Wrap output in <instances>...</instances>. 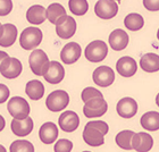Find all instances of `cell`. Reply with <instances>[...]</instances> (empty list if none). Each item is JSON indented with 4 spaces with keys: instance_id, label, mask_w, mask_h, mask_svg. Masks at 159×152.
<instances>
[{
    "instance_id": "obj_1",
    "label": "cell",
    "mask_w": 159,
    "mask_h": 152,
    "mask_svg": "<svg viewBox=\"0 0 159 152\" xmlns=\"http://www.w3.org/2000/svg\"><path fill=\"white\" fill-rule=\"evenodd\" d=\"M109 131L107 123L102 120L86 123L83 131V140L90 146H100L105 143V135Z\"/></svg>"
},
{
    "instance_id": "obj_2",
    "label": "cell",
    "mask_w": 159,
    "mask_h": 152,
    "mask_svg": "<svg viewBox=\"0 0 159 152\" xmlns=\"http://www.w3.org/2000/svg\"><path fill=\"white\" fill-rule=\"evenodd\" d=\"M107 53H108V47L106 42H103L101 40H94L92 42H90L84 51L86 60H89L91 63L102 61L107 57Z\"/></svg>"
},
{
    "instance_id": "obj_3",
    "label": "cell",
    "mask_w": 159,
    "mask_h": 152,
    "mask_svg": "<svg viewBox=\"0 0 159 152\" xmlns=\"http://www.w3.org/2000/svg\"><path fill=\"white\" fill-rule=\"evenodd\" d=\"M7 109L14 119H25L30 115V105L22 96H14L8 101Z\"/></svg>"
},
{
    "instance_id": "obj_4",
    "label": "cell",
    "mask_w": 159,
    "mask_h": 152,
    "mask_svg": "<svg viewBox=\"0 0 159 152\" xmlns=\"http://www.w3.org/2000/svg\"><path fill=\"white\" fill-rule=\"evenodd\" d=\"M43 34L38 27H26L20 33V43L24 50H32L39 46L42 41Z\"/></svg>"
},
{
    "instance_id": "obj_5",
    "label": "cell",
    "mask_w": 159,
    "mask_h": 152,
    "mask_svg": "<svg viewBox=\"0 0 159 152\" xmlns=\"http://www.w3.org/2000/svg\"><path fill=\"white\" fill-rule=\"evenodd\" d=\"M70 103V96L66 91L64 90H56L51 92L48 96L46 100L47 108L52 111V113H58L65 109Z\"/></svg>"
},
{
    "instance_id": "obj_6",
    "label": "cell",
    "mask_w": 159,
    "mask_h": 152,
    "mask_svg": "<svg viewBox=\"0 0 159 152\" xmlns=\"http://www.w3.org/2000/svg\"><path fill=\"white\" fill-rule=\"evenodd\" d=\"M49 59L47 53L41 49H37L32 51L29 58V64L32 72L37 76H43L47 68L49 66Z\"/></svg>"
},
{
    "instance_id": "obj_7",
    "label": "cell",
    "mask_w": 159,
    "mask_h": 152,
    "mask_svg": "<svg viewBox=\"0 0 159 152\" xmlns=\"http://www.w3.org/2000/svg\"><path fill=\"white\" fill-rule=\"evenodd\" d=\"M108 105L103 98H94L89 101H86L83 107V114L88 118L93 117H100L107 113Z\"/></svg>"
},
{
    "instance_id": "obj_8",
    "label": "cell",
    "mask_w": 159,
    "mask_h": 152,
    "mask_svg": "<svg viewBox=\"0 0 159 152\" xmlns=\"http://www.w3.org/2000/svg\"><path fill=\"white\" fill-rule=\"evenodd\" d=\"M23 70L22 63L17 58L8 57L6 59L2 60V63L0 64V74L8 79L16 78L20 75Z\"/></svg>"
},
{
    "instance_id": "obj_9",
    "label": "cell",
    "mask_w": 159,
    "mask_h": 152,
    "mask_svg": "<svg viewBox=\"0 0 159 152\" xmlns=\"http://www.w3.org/2000/svg\"><path fill=\"white\" fill-rule=\"evenodd\" d=\"M56 33L61 39H70L76 32V22L72 16H63L56 22Z\"/></svg>"
},
{
    "instance_id": "obj_10",
    "label": "cell",
    "mask_w": 159,
    "mask_h": 152,
    "mask_svg": "<svg viewBox=\"0 0 159 152\" xmlns=\"http://www.w3.org/2000/svg\"><path fill=\"white\" fill-rule=\"evenodd\" d=\"M118 3L114 0H99L94 6V13L99 18L110 20L117 15Z\"/></svg>"
},
{
    "instance_id": "obj_11",
    "label": "cell",
    "mask_w": 159,
    "mask_h": 152,
    "mask_svg": "<svg viewBox=\"0 0 159 152\" xmlns=\"http://www.w3.org/2000/svg\"><path fill=\"white\" fill-rule=\"evenodd\" d=\"M92 79L98 86L108 87L115 81V73L110 67L100 66L94 69L92 74Z\"/></svg>"
},
{
    "instance_id": "obj_12",
    "label": "cell",
    "mask_w": 159,
    "mask_h": 152,
    "mask_svg": "<svg viewBox=\"0 0 159 152\" xmlns=\"http://www.w3.org/2000/svg\"><path fill=\"white\" fill-rule=\"evenodd\" d=\"M58 124L61 131L66 133H72L76 131L80 126V118L79 115L74 111H65L59 116Z\"/></svg>"
},
{
    "instance_id": "obj_13",
    "label": "cell",
    "mask_w": 159,
    "mask_h": 152,
    "mask_svg": "<svg viewBox=\"0 0 159 152\" xmlns=\"http://www.w3.org/2000/svg\"><path fill=\"white\" fill-rule=\"evenodd\" d=\"M153 139L148 133H134L132 137V150L138 152H148L152 149Z\"/></svg>"
},
{
    "instance_id": "obj_14",
    "label": "cell",
    "mask_w": 159,
    "mask_h": 152,
    "mask_svg": "<svg viewBox=\"0 0 159 152\" xmlns=\"http://www.w3.org/2000/svg\"><path fill=\"white\" fill-rule=\"evenodd\" d=\"M116 110L117 114L123 118H132L138 113V103L132 98L125 96L118 101Z\"/></svg>"
},
{
    "instance_id": "obj_15",
    "label": "cell",
    "mask_w": 159,
    "mask_h": 152,
    "mask_svg": "<svg viewBox=\"0 0 159 152\" xmlns=\"http://www.w3.org/2000/svg\"><path fill=\"white\" fill-rule=\"evenodd\" d=\"M81 46L77 42H70L61 49L60 59L64 64L70 65L80 59L81 57Z\"/></svg>"
},
{
    "instance_id": "obj_16",
    "label": "cell",
    "mask_w": 159,
    "mask_h": 152,
    "mask_svg": "<svg viewBox=\"0 0 159 152\" xmlns=\"http://www.w3.org/2000/svg\"><path fill=\"white\" fill-rule=\"evenodd\" d=\"M64 76H65V69L61 66V64L58 61H50L43 77L50 84H58L63 81Z\"/></svg>"
},
{
    "instance_id": "obj_17",
    "label": "cell",
    "mask_w": 159,
    "mask_h": 152,
    "mask_svg": "<svg viewBox=\"0 0 159 152\" xmlns=\"http://www.w3.org/2000/svg\"><path fill=\"white\" fill-rule=\"evenodd\" d=\"M17 39V27L14 24H3L0 26V46L10 47Z\"/></svg>"
},
{
    "instance_id": "obj_18",
    "label": "cell",
    "mask_w": 159,
    "mask_h": 152,
    "mask_svg": "<svg viewBox=\"0 0 159 152\" xmlns=\"http://www.w3.org/2000/svg\"><path fill=\"white\" fill-rule=\"evenodd\" d=\"M116 69L119 75L123 77H131L136 73L138 66L132 57L125 56L118 59L116 64Z\"/></svg>"
},
{
    "instance_id": "obj_19",
    "label": "cell",
    "mask_w": 159,
    "mask_h": 152,
    "mask_svg": "<svg viewBox=\"0 0 159 152\" xmlns=\"http://www.w3.org/2000/svg\"><path fill=\"white\" fill-rule=\"evenodd\" d=\"M39 137L44 144H51L58 137V127L51 122L44 123L39 129Z\"/></svg>"
},
{
    "instance_id": "obj_20",
    "label": "cell",
    "mask_w": 159,
    "mask_h": 152,
    "mask_svg": "<svg viewBox=\"0 0 159 152\" xmlns=\"http://www.w3.org/2000/svg\"><path fill=\"white\" fill-rule=\"evenodd\" d=\"M33 120L31 117H27L25 119H20V120H17V119H13L11 120V124H10V127H11V131L15 135L17 136H27L32 131H33Z\"/></svg>"
},
{
    "instance_id": "obj_21",
    "label": "cell",
    "mask_w": 159,
    "mask_h": 152,
    "mask_svg": "<svg viewBox=\"0 0 159 152\" xmlns=\"http://www.w3.org/2000/svg\"><path fill=\"white\" fill-rule=\"evenodd\" d=\"M129 34L125 31L117 29L114 30L109 35V44L115 51H120V50L125 49L127 44H129Z\"/></svg>"
},
{
    "instance_id": "obj_22",
    "label": "cell",
    "mask_w": 159,
    "mask_h": 152,
    "mask_svg": "<svg viewBox=\"0 0 159 152\" xmlns=\"http://www.w3.org/2000/svg\"><path fill=\"white\" fill-rule=\"evenodd\" d=\"M140 66L147 73H155L159 70V56L157 53H146L140 59Z\"/></svg>"
},
{
    "instance_id": "obj_23",
    "label": "cell",
    "mask_w": 159,
    "mask_h": 152,
    "mask_svg": "<svg viewBox=\"0 0 159 152\" xmlns=\"http://www.w3.org/2000/svg\"><path fill=\"white\" fill-rule=\"evenodd\" d=\"M26 20L31 24H35V25L42 24L47 20L46 8L40 5H34L30 7L26 11Z\"/></svg>"
},
{
    "instance_id": "obj_24",
    "label": "cell",
    "mask_w": 159,
    "mask_h": 152,
    "mask_svg": "<svg viewBox=\"0 0 159 152\" xmlns=\"http://www.w3.org/2000/svg\"><path fill=\"white\" fill-rule=\"evenodd\" d=\"M140 124L143 128L150 132H156L159 129V113L148 111L141 117Z\"/></svg>"
},
{
    "instance_id": "obj_25",
    "label": "cell",
    "mask_w": 159,
    "mask_h": 152,
    "mask_svg": "<svg viewBox=\"0 0 159 152\" xmlns=\"http://www.w3.org/2000/svg\"><path fill=\"white\" fill-rule=\"evenodd\" d=\"M25 93L30 99L40 100L44 94V86L38 79H32L30 82H27L25 86Z\"/></svg>"
},
{
    "instance_id": "obj_26",
    "label": "cell",
    "mask_w": 159,
    "mask_h": 152,
    "mask_svg": "<svg viewBox=\"0 0 159 152\" xmlns=\"http://www.w3.org/2000/svg\"><path fill=\"white\" fill-rule=\"evenodd\" d=\"M65 15H66V10H65L63 5H60L58 2L51 3L46 9V16L51 24H56L57 20Z\"/></svg>"
},
{
    "instance_id": "obj_27",
    "label": "cell",
    "mask_w": 159,
    "mask_h": 152,
    "mask_svg": "<svg viewBox=\"0 0 159 152\" xmlns=\"http://www.w3.org/2000/svg\"><path fill=\"white\" fill-rule=\"evenodd\" d=\"M124 25L129 31H139L144 25V20H143V17L140 14L132 13V14H129L124 18Z\"/></svg>"
},
{
    "instance_id": "obj_28",
    "label": "cell",
    "mask_w": 159,
    "mask_h": 152,
    "mask_svg": "<svg viewBox=\"0 0 159 152\" xmlns=\"http://www.w3.org/2000/svg\"><path fill=\"white\" fill-rule=\"evenodd\" d=\"M133 134H134V132L129 131V129L119 132L116 135V139H115L117 145H118L119 148L124 149V150H132Z\"/></svg>"
},
{
    "instance_id": "obj_29",
    "label": "cell",
    "mask_w": 159,
    "mask_h": 152,
    "mask_svg": "<svg viewBox=\"0 0 159 152\" xmlns=\"http://www.w3.org/2000/svg\"><path fill=\"white\" fill-rule=\"evenodd\" d=\"M70 10L72 14L77 15V16H82L88 11L89 9V2L86 0H70Z\"/></svg>"
},
{
    "instance_id": "obj_30",
    "label": "cell",
    "mask_w": 159,
    "mask_h": 152,
    "mask_svg": "<svg viewBox=\"0 0 159 152\" xmlns=\"http://www.w3.org/2000/svg\"><path fill=\"white\" fill-rule=\"evenodd\" d=\"M10 152H34V146L30 141L16 140L10 144Z\"/></svg>"
},
{
    "instance_id": "obj_31",
    "label": "cell",
    "mask_w": 159,
    "mask_h": 152,
    "mask_svg": "<svg viewBox=\"0 0 159 152\" xmlns=\"http://www.w3.org/2000/svg\"><path fill=\"white\" fill-rule=\"evenodd\" d=\"M81 98H82L83 102L85 103L86 101H89V100H91V99H94V98H103V96L99 90L94 89V87H86V89H84L82 91Z\"/></svg>"
},
{
    "instance_id": "obj_32",
    "label": "cell",
    "mask_w": 159,
    "mask_h": 152,
    "mask_svg": "<svg viewBox=\"0 0 159 152\" xmlns=\"http://www.w3.org/2000/svg\"><path fill=\"white\" fill-rule=\"evenodd\" d=\"M53 149H55V152H70L73 149V143L70 140L61 139L57 141Z\"/></svg>"
},
{
    "instance_id": "obj_33",
    "label": "cell",
    "mask_w": 159,
    "mask_h": 152,
    "mask_svg": "<svg viewBox=\"0 0 159 152\" xmlns=\"http://www.w3.org/2000/svg\"><path fill=\"white\" fill-rule=\"evenodd\" d=\"M13 9V2L10 0H0V16H7Z\"/></svg>"
},
{
    "instance_id": "obj_34",
    "label": "cell",
    "mask_w": 159,
    "mask_h": 152,
    "mask_svg": "<svg viewBox=\"0 0 159 152\" xmlns=\"http://www.w3.org/2000/svg\"><path fill=\"white\" fill-rule=\"evenodd\" d=\"M9 89L5 84L0 83V103H3L5 101H7V99L9 98Z\"/></svg>"
},
{
    "instance_id": "obj_35",
    "label": "cell",
    "mask_w": 159,
    "mask_h": 152,
    "mask_svg": "<svg viewBox=\"0 0 159 152\" xmlns=\"http://www.w3.org/2000/svg\"><path fill=\"white\" fill-rule=\"evenodd\" d=\"M143 5L146 6L147 9L149 10H158L159 9V1H147L144 0L143 1Z\"/></svg>"
},
{
    "instance_id": "obj_36",
    "label": "cell",
    "mask_w": 159,
    "mask_h": 152,
    "mask_svg": "<svg viewBox=\"0 0 159 152\" xmlns=\"http://www.w3.org/2000/svg\"><path fill=\"white\" fill-rule=\"evenodd\" d=\"M5 126H6V120H5V118H3L2 116L0 115V132L5 128Z\"/></svg>"
},
{
    "instance_id": "obj_37",
    "label": "cell",
    "mask_w": 159,
    "mask_h": 152,
    "mask_svg": "<svg viewBox=\"0 0 159 152\" xmlns=\"http://www.w3.org/2000/svg\"><path fill=\"white\" fill-rule=\"evenodd\" d=\"M8 53L5 52V51H0V64L2 63L3 59H6V58H8Z\"/></svg>"
},
{
    "instance_id": "obj_38",
    "label": "cell",
    "mask_w": 159,
    "mask_h": 152,
    "mask_svg": "<svg viewBox=\"0 0 159 152\" xmlns=\"http://www.w3.org/2000/svg\"><path fill=\"white\" fill-rule=\"evenodd\" d=\"M0 152H7L6 149H5V146L1 145V144H0Z\"/></svg>"
},
{
    "instance_id": "obj_39",
    "label": "cell",
    "mask_w": 159,
    "mask_h": 152,
    "mask_svg": "<svg viewBox=\"0 0 159 152\" xmlns=\"http://www.w3.org/2000/svg\"><path fill=\"white\" fill-rule=\"evenodd\" d=\"M83 152H90V151H83Z\"/></svg>"
},
{
    "instance_id": "obj_40",
    "label": "cell",
    "mask_w": 159,
    "mask_h": 152,
    "mask_svg": "<svg viewBox=\"0 0 159 152\" xmlns=\"http://www.w3.org/2000/svg\"><path fill=\"white\" fill-rule=\"evenodd\" d=\"M0 26H1V23H0Z\"/></svg>"
}]
</instances>
